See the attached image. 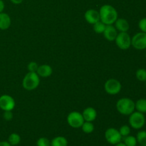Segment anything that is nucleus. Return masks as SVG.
I'll return each mask as SVG.
<instances>
[{"instance_id":"nucleus-16","label":"nucleus","mask_w":146,"mask_h":146,"mask_svg":"<svg viewBox=\"0 0 146 146\" xmlns=\"http://www.w3.org/2000/svg\"><path fill=\"white\" fill-rule=\"evenodd\" d=\"M11 20L9 15L7 13H0V29L7 30L10 27Z\"/></svg>"},{"instance_id":"nucleus-31","label":"nucleus","mask_w":146,"mask_h":146,"mask_svg":"<svg viewBox=\"0 0 146 146\" xmlns=\"http://www.w3.org/2000/svg\"><path fill=\"white\" fill-rule=\"evenodd\" d=\"M23 1L24 0H10V1L14 4H20L23 2Z\"/></svg>"},{"instance_id":"nucleus-24","label":"nucleus","mask_w":146,"mask_h":146,"mask_svg":"<svg viewBox=\"0 0 146 146\" xmlns=\"http://www.w3.org/2000/svg\"><path fill=\"white\" fill-rule=\"evenodd\" d=\"M135 76L138 81L141 82H145L146 81V69L145 68H139L137 70L135 73Z\"/></svg>"},{"instance_id":"nucleus-8","label":"nucleus","mask_w":146,"mask_h":146,"mask_svg":"<svg viewBox=\"0 0 146 146\" xmlns=\"http://www.w3.org/2000/svg\"><path fill=\"white\" fill-rule=\"evenodd\" d=\"M131 46L137 50L146 48V33L138 32L131 38Z\"/></svg>"},{"instance_id":"nucleus-7","label":"nucleus","mask_w":146,"mask_h":146,"mask_svg":"<svg viewBox=\"0 0 146 146\" xmlns=\"http://www.w3.org/2000/svg\"><path fill=\"white\" fill-rule=\"evenodd\" d=\"M115 42L120 49L127 50L131 46V37L128 32H119Z\"/></svg>"},{"instance_id":"nucleus-5","label":"nucleus","mask_w":146,"mask_h":146,"mask_svg":"<svg viewBox=\"0 0 146 146\" xmlns=\"http://www.w3.org/2000/svg\"><path fill=\"white\" fill-rule=\"evenodd\" d=\"M122 88V85L118 80L109 78L104 84V90L108 94L111 96L119 94Z\"/></svg>"},{"instance_id":"nucleus-33","label":"nucleus","mask_w":146,"mask_h":146,"mask_svg":"<svg viewBox=\"0 0 146 146\" xmlns=\"http://www.w3.org/2000/svg\"><path fill=\"white\" fill-rule=\"evenodd\" d=\"M115 146H126L125 145V144L123 143H118V144H116V145H115Z\"/></svg>"},{"instance_id":"nucleus-10","label":"nucleus","mask_w":146,"mask_h":146,"mask_svg":"<svg viewBox=\"0 0 146 146\" xmlns=\"http://www.w3.org/2000/svg\"><path fill=\"white\" fill-rule=\"evenodd\" d=\"M16 106L15 100L11 96L4 94L0 96V108L4 111H11Z\"/></svg>"},{"instance_id":"nucleus-29","label":"nucleus","mask_w":146,"mask_h":146,"mask_svg":"<svg viewBox=\"0 0 146 146\" xmlns=\"http://www.w3.org/2000/svg\"><path fill=\"white\" fill-rule=\"evenodd\" d=\"M13 115L12 112L11 111H4V113H3V118L5 121H10L13 119Z\"/></svg>"},{"instance_id":"nucleus-13","label":"nucleus","mask_w":146,"mask_h":146,"mask_svg":"<svg viewBox=\"0 0 146 146\" xmlns=\"http://www.w3.org/2000/svg\"><path fill=\"white\" fill-rule=\"evenodd\" d=\"M82 115L84 118V121L93 122V121L96 119L97 111L93 107H87L84 110Z\"/></svg>"},{"instance_id":"nucleus-19","label":"nucleus","mask_w":146,"mask_h":146,"mask_svg":"<svg viewBox=\"0 0 146 146\" xmlns=\"http://www.w3.org/2000/svg\"><path fill=\"white\" fill-rule=\"evenodd\" d=\"M8 142L11 146L17 145L21 142V137L18 133H13L10 134L9 136Z\"/></svg>"},{"instance_id":"nucleus-14","label":"nucleus","mask_w":146,"mask_h":146,"mask_svg":"<svg viewBox=\"0 0 146 146\" xmlns=\"http://www.w3.org/2000/svg\"><path fill=\"white\" fill-rule=\"evenodd\" d=\"M53 69L51 66L48 64H42V65L38 66V68L37 69L36 74H38L39 77L42 78H47L49 77L52 74Z\"/></svg>"},{"instance_id":"nucleus-15","label":"nucleus","mask_w":146,"mask_h":146,"mask_svg":"<svg viewBox=\"0 0 146 146\" xmlns=\"http://www.w3.org/2000/svg\"><path fill=\"white\" fill-rule=\"evenodd\" d=\"M115 27L119 32H128L130 29V24L128 21L125 19H117L115 21Z\"/></svg>"},{"instance_id":"nucleus-9","label":"nucleus","mask_w":146,"mask_h":146,"mask_svg":"<svg viewBox=\"0 0 146 146\" xmlns=\"http://www.w3.org/2000/svg\"><path fill=\"white\" fill-rule=\"evenodd\" d=\"M104 135H105V138L107 142L114 145L121 142L123 138L119 131L114 128H110L107 129Z\"/></svg>"},{"instance_id":"nucleus-22","label":"nucleus","mask_w":146,"mask_h":146,"mask_svg":"<svg viewBox=\"0 0 146 146\" xmlns=\"http://www.w3.org/2000/svg\"><path fill=\"white\" fill-rule=\"evenodd\" d=\"M137 142L141 145L146 146V131H141L137 133L136 135Z\"/></svg>"},{"instance_id":"nucleus-12","label":"nucleus","mask_w":146,"mask_h":146,"mask_svg":"<svg viewBox=\"0 0 146 146\" xmlns=\"http://www.w3.org/2000/svg\"><path fill=\"white\" fill-rule=\"evenodd\" d=\"M118 34V31L115 29V27L113 26V24L106 25L105 30H104V33H103L104 38L109 41H115Z\"/></svg>"},{"instance_id":"nucleus-23","label":"nucleus","mask_w":146,"mask_h":146,"mask_svg":"<svg viewBox=\"0 0 146 146\" xmlns=\"http://www.w3.org/2000/svg\"><path fill=\"white\" fill-rule=\"evenodd\" d=\"M123 141V143L126 146H136L137 143H138L136 138L130 135L124 137Z\"/></svg>"},{"instance_id":"nucleus-36","label":"nucleus","mask_w":146,"mask_h":146,"mask_svg":"<svg viewBox=\"0 0 146 146\" xmlns=\"http://www.w3.org/2000/svg\"><path fill=\"white\" fill-rule=\"evenodd\" d=\"M145 58H146V53H145Z\"/></svg>"},{"instance_id":"nucleus-11","label":"nucleus","mask_w":146,"mask_h":146,"mask_svg":"<svg viewBox=\"0 0 146 146\" xmlns=\"http://www.w3.org/2000/svg\"><path fill=\"white\" fill-rule=\"evenodd\" d=\"M84 18L88 24H92V25H94L98 21H101L99 11L94 9H90L87 10L84 14Z\"/></svg>"},{"instance_id":"nucleus-25","label":"nucleus","mask_w":146,"mask_h":146,"mask_svg":"<svg viewBox=\"0 0 146 146\" xmlns=\"http://www.w3.org/2000/svg\"><path fill=\"white\" fill-rule=\"evenodd\" d=\"M118 131H119L121 136L123 137V138L125 136H128L131 133V128L128 125H122Z\"/></svg>"},{"instance_id":"nucleus-1","label":"nucleus","mask_w":146,"mask_h":146,"mask_svg":"<svg viewBox=\"0 0 146 146\" xmlns=\"http://www.w3.org/2000/svg\"><path fill=\"white\" fill-rule=\"evenodd\" d=\"M100 19L106 25L113 24L117 19L118 18V14L115 7L110 4H104L99 9Z\"/></svg>"},{"instance_id":"nucleus-30","label":"nucleus","mask_w":146,"mask_h":146,"mask_svg":"<svg viewBox=\"0 0 146 146\" xmlns=\"http://www.w3.org/2000/svg\"><path fill=\"white\" fill-rule=\"evenodd\" d=\"M4 7H5V4L3 0H0V13L3 12L4 9Z\"/></svg>"},{"instance_id":"nucleus-17","label":"nucleus","mask_w":146,"mask_h":146,"mask_svg":"<svg viewBox=\"0 0 146 146\" xmlns=\"http://www.w3.org/2000/svg\"><path fill=\"white\" fill-rule=\"evenodd\" d=\"M51 146H68V141L64 136H56L51 141Z\"/></svg>"},{"instance_id":"nucleus-6","label":"nucleus","mask_w":146,"mask_h":146,"mask_svg":"<svg viewBox=\"0 0 146 146\" xmlns=\"http://www.w3.org/2000/svg\"><path fill=\"white\" fill-rule=\"evenodd\" d=\"M84 121L82 113L78 111H71L67 116V123L74 128H81Z\"/></svg>"},{"instance_id":"nucleus-3","label":"nucleus","mask_w":146,"mask_h":146,"mask_svg":"<svg viewBox=\"0 0 146 146\" xmlns=\"http://www.w3.org/2000/svg\"><path fill=\"white\" fill-rule=\"evenodd\" d=\"M40 78L36 72H29L24 77L22 81L23 88L29 91H33L39 86Z\"/></svg>"},{"instance_id":"nucleus-26","label":"nucleus","mask_w":146,"mask_h":146,"mask_svg":"<svg viewBox=\"0 0 146 146\" xmlns=\"http://www.w3.org/2000/svg\"><path fill=\"white\" fill-rule=\"evenodd\" d=\"M37 146H51V141L47 138L41 137L36 141Z\"/></svg>"},{"instance_id":"nucleus-18","label":"nucleus","mask_w":146,"mask_h":146,"mask_svg":"<svg viewBox=\"0 0 146 146\" xmlns=\"http://www.w3.org/2000/svg\"><path fill=\"white\" fill-rule=\"evenodd\" d=\"M135 107L137 111L142 113H146V99L141 98L135 103Z\"/></svg>"},{"instance_id":"nucleus-28","label":"nucleus","mask_w":146,"mask_h":146,"mask_svg":"<svg viewBox=\"0 0 146 146\" xmlns=\"http://www.w3.org/2000/svg\"><path fill=\"white\" fill-rule=\"evenodd\" d=\"M138 27L142 32L146 33V18H143L138 22Z\"/></svg>"},{"instance_id":"nucleus-35","label":"nucleus","mask_w":146,"mask_h":146,"mask_svg":"<svg viewBox=\"0 0 146 146\" xmlns=\"http://www.w3.org/2000/svg\"><path fill=\"white\" fill-rule=\"evenodd\" d=\"M145 87H146V81H145Z\"/></svg>"},{"instance_id":"nucleus-21","label":"nucleus","mask_w":146,"mask_h":146,"mask_svg":"<svg viewBox=\"0 0 146 146\" xmlns=\"http://www.w3.org/2000/svg\"><path fill=\"white\" fill-rule=\"evenodd\" d=\"M106 27V25L104 23H103L101 21H99L93 25V29L96 34H103L104 30H105Z\"/></svg>"},{"instance_id":"nucleus-32","label":"nucleus","mask_w":146,"mask_h":146,"mask_svg":"<svg viewBox=\"0 0 146 146\" xmlns=\"http://www.w3.org/2000/svg\"><path fill=\"white\" fill-rule=\"evenodd\" d=\"M0 146H11L8 141H1Z\"/></svg>"},{"instance_id":"nucleus-34","label":"nucleus","mask_w":146,"mask_h":146,"mask_svg":"<svg viewBox=\"0 0 146 146\" xmlns=\"http://www.w3.org/2000/svg\"><path fill=\"white\" fill-rule=\"evenodd\" d=\"M137 146V145H136ZM138 146H143V145H138Z\"/></svg>"},{"instance_id":"nucleus-4","label":"nucleus","mask_w":146,"mask_h":146,"mask_svg":"<svg viewBox=\"0 0 146 146\" xmlns=\"http://www.w3.org/2000/svg\"><path fill=\"white\" fill-rule=\"evenodd\" d=\"M128 122L131 127H132L134 129H141L145 123V117L142 113L134 111L129 115Z\"/></svg>"},{"instance_id":"nucleus-20","label":"nucleus","mask_w":146,"mask_h":146,"mask_svg":"<svg viewBox=\"0 0 146 146\" xmlns=\"http://www.w3.org/2000/svg\"><path fill=\"white\" fill-rule=\"evenodd\" d=\"M81 129H82L83 132L85 133L86 134H90L91 133L94 132V125L93 124L92 122H89V121H84V123H83L82 126L81 127Z\"/></svg>"},{"instance_id":"nucleus-27","label":"nucleus","mask_w":146,"mask_h":146,"mask_svg":"<svg viewBox=\"0 0 146 146\" xmlns=\"http://www.w3.org/2000/svg\"><path fill=\"white\" fill-rule=\"evenodd\" d=\"M38 68V65L35 61H31L27 65V69L29 72H36Z\"/></svg>"},{"instance_id":"nucleus-2","label":"nucleus","mask_w":146,"mask_h":146,"mask_svg":"<svg viewBox=\"0 0 146 146\" xmlns=\"http://www.w3.org/2000/svg\"><path fill=\"white\" fill-rule=\"evenodd\" d=\"M115 107L118 112L123 115H130L135 110V102L129 98H120L117 101Z\"/></svg>"}]
</instances>
